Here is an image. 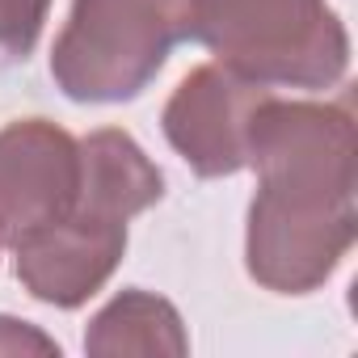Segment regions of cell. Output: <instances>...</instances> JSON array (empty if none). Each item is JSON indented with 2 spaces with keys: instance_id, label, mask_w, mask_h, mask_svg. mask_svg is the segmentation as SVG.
Here are the masks:
<instances>
[{
  "instance_id": "6da1fadb",
  "label": "cell",
  "mask_w": 358,
  "mask_h": 358,
  "mask_svg": "<svg viewBox=\"0 0 358 358\" xmlns=\"http://www.w3.org/2000/svg\"><path fill=\"white\" fill-rule=\"evenodd\" d=\"M249 156L262 164L249 270L270 287H312L354 241V118L350 106H278L249 118Z\"/></svg>"
},
{
  "instance_id": "7a4b0ae2",
  "label": "cell",
  "mask_w": 358,
  "mask_h": 358,
  "mask_svg": "<svg viewBox=\"0 0 358 358\" xmlns=\"http://www.w3.org/2000/svg\"><path fill=\"white\" fill-rule=\"evenodd\" d=\"M190 30L257 80L320 89L350 64L345 30L324 0H190Z\"/></svg>"
},
{
  "instance_id": "3957f363",
  "label": "cell",
  "mask_w": 358,
  "mask_h": 358,
  "mask_svg": "<svg viewBox=\"0 0 358 358\" xmlns=\"http://www.w3.org/2000/svg\"><path fill=\"white\" fill-rule=\"evenodd\" d=\"M182 34L190 0H76L51 68L76 101H122L160 72Z\"/></svg>"
},
{
  "instance_id": "277c9868",
  "label": "cell",
  "mask_w": 358,
  "mask_h": 358,
  "mask_svg": "<svg viewBox=\"0 0 358 358\" xmlns=\"http://www.w3.org/2000/svg\"><path fill=\"white\" fill-rule=\"evenodd\" d=\"M266 97L270 93L262 85H245L203 68L177 89L164 114V131L203 177L236 173L249 160V118Z\"/></svg>"
},
{
  "instance_id": "5b68a950",
  "label": "cell",
  "mask_w": 358,
  "mask_h": 358,
  "mask_svg": "<svg viewBox=\"0 0 358 358\" xmlns=\"http://www.w3.org/2000/svg\"><path fill=\"white\" fill-rule=\"evenodd\" d=\"M76 190V152L64 131L26 122L0 135V228L17 245L59 224Z\"/></svg>"
},
{
  "instance_id": "8992f818",
  "label": "cell",
  "mask_w": 358,
  "mask_h": 358,
  "mask_svg": "<svg viewBox=\"0 0 358 358\" xmlns=\"http://www.w3.org/2000/svg\"><path fill=\"white\" fill-rule=\"evenodd\" d=\"M89 156V207L106 211L110 220H122L139 207H148L152 199H160V173L143 160V152L118 135V131H101L85 143Z\"/></svg>"
},
{
  "instance_id": "52a82bcc",
  "label": "cell",
  "mask_w": 358,
  "mask_h": 358,
  "mask_svg": "<svg viewBox=\"0 0 358 358\" xmlns=\"http://www.w3.org/2000/svg\"><path fill=\"white\" fill-rule=\"evenodd\" d=\"M47 22V0H0V68L22 64Z\"/></svg>"
}]
</instances>
